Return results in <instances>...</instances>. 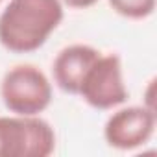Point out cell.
Listing matches in <instances>:
<instances>
[{
	"label": "cell",
	"instance_id": "cell-1",
	"mask_svg": "<svg viewBox=\"0 0 157 157\" xmlns=\"http://www.w3.org/2000/svg\"><path fill=\"white\" fill-rule=\"evenodd\" d=\"M61 21V0H10L0 13V44L13 54L35 52Z\"/></svg>",
	"mask_w": 157,
	"mask_h": 157
},
{
	"label": "cell",
	"instance_id": "cell-2",
	"mask_svg": "<svg viewBox=\"0 0 157 157\" xmlns=\"http://www.w3.org/2000/svg\"><path fill=\"white\" fill-rule=\"evenodd\" d=\"M0 96L11 113L33 117L50 105L52 85L44 72L35 65H17L4 74Z\"/></svg>",
	"mask_w": 157,
	"mask_h": 157
},
{
	"label": "cell",
	"instance_id": "cell-3",
	"mask_svg": "<svg viewBox=\"0 0 157 157\" xmlns=\"http://www.w3.org/2000/svg\"><path fill=\"white\" fill-rule=\"evenodd\" d=\"M56 148L52 126L33 117H0V157H48Z\"/></svg>",
	"mask_w": 157,
	"mask_h": 157
},
{
	"label": "cell",
	"instance_id": "cell-4",
	"mask_svg": "<svg viewBox=\"0 0 157 157\" xmlns=\"http://www.w3.org/2000/svg\"><path fill=\"white\" fill-rule=\"evenodd\" d=\"M80 94L94 109H113L128 100V89L122 78V61L117 54L98 56L87 70Z\"/></svg>",
	"mask_w": 157,
	"mask_h": 157
},
{
	"label": "cell",
	"instance_id": "cell-5",
	"mask_svg": "<svg viewBox=\"0 0 157 157\" xmlns=\"http://www.w3.org/2000/svg\"><path fill=\"white\" fill-rule=\"evenodd\" d=\"M155 131V111L146 105H131L113 113L105 126L104 137L111 148L135 150L144 146Z\"/></svg>",
	"mask_w": 157,
	"mask_h": 157
},
{
	"label": "cell",
	"instance_id": "cell-6",
	"mask_svg": "<svg viewBox=\"0 0 157 157\" xmlns=\"http://www.w3.org/2000/svg\"><path fill=\"white\" fill-rule=\"evenodd\" d=\"M98 56L100 52L89 44H70L63 48L52 63V74L57 87L68 94H78L87 70Z\"/></svg>",
	"mask_w": 157,
	"mask_h": 157
},
{
	"label": "cell",
	"instance_id": "cell-7",
	"mask_svg": "<svg viewBox=\"0 0 157 157\" xmlns=\"http://www.w3.org/2000/svg\"><path fill=\"white\" fill-rule=\"evenodd\" d=\"M109 6L126 19L140 21L153 13L155 0H109Z\"/></svg>",
	"mask_w": 157,
	"mask_h": 157
},
{
	"label": "cell",
	"instance_id": "cell-8",
	"mask_svg": "<svg viewBox=\"0 0 157 157\" xmlns=\"http://www.w3.org/2000/svg\"><path fill=\"white\" fill-rule=\"evenodd\" d=\"M63 2H65L68 8H74V10H85V8L94 6L98 0H63Z\"/></svg>",
	"mask_w": 157,
	"mask_h": 157
},
{
	"label": "cell",
	"instance_id": "cell-9",
	"mask_svg": "<svg viewBox=\"0 0 157 157\" xmlns=\"http://www.w3.org/2000/svg\"><path fill=\"white\" fill-rule=\"evenodd\" d=\"M0 2H2V0H0Z\"/></svg>",
	"mask_w": 157,
	"mask_h": 157
}]
</instances>
